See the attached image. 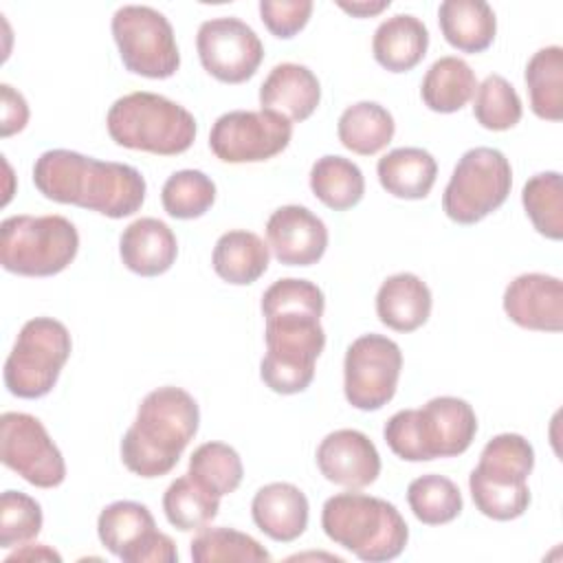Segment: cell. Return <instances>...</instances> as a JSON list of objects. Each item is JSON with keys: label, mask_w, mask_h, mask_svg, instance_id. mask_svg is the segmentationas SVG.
I'll list each match as a JSON object with an SVG mask.
<instances>
[{"label": "cell", "mask_w": 563, "mask_h": 563, "mask_svg": "<svg viewBox=\"0 0 563 563\" xmlns=\"http://www.w3.org/2000/svg\"><path fill=\"white\" fill-rule=\"evenodd\" d=\"M323 290L299 277L273 282L262 295L266 354L260 378L275 394H299L314 378V363L325 347L321 314Z\"/></svg>", "instance_id": "cell-1"}, {"label": "cell", "mask_w": 563, "mask_h": 563, "mask_svg": "<svg viewBox=\"0 0 563 563\" xmlns=\"http://www.w3.org/2000/svg\"><path fill=\"white\" fill-rule=\"evenodd\" d=\"M33 183L53 202L90 209L112 220L136 213L147 191L136 167L73 150L44 152L33 165Z\"/></svg>", "instance_id": "cell-2"}, {"label": "cell", "mask_w": 563, "mask_h": 563, "mask_svg": "<svg viewBox=\"0 0 563 563\" xmlns=\"http://www.w3.org/2000/svg\"><path fill=\"white\" fill-rule=\"evenodd\" d=\"M200 427V409L194 396L165 385L150 391L134 422L121 438V460L128 471L152 479L167 475L180 460Z\"/></svg>", "instance_id": "cell-3"}, {"label": "cell", "mask_w": 563, "mask_h": 563, "mask_svg": "<svg viewBox=\"0 0 563 563\" xmlns=\"http://www.w3.org/2000/svg\"><path fill=\"white\" fill-rule=\"evenodd\" d=\"M475 433L477 416L457 396H435L420 409H400L383 429L387 446L405 462L462 455L473 444Z\"/></svg>", "instance_id": "cell-4"}, {"label": "cell", "mask_w": 563, "mask_h": 563, "mask_svg": "<svg viewBox=\"0 0 563 563\" xmlns=\"http://www.w3.org/2000/svg\"><path fill=\"white\" fill-rule=\"evenodd\" d=\"M321 528L330 541L367 563L400 556L409 541V526L394 504L356 490L325 499Z\"/></svg>", "instance_id": "cell-5"}, {"label": "cell", "mask_w": 563, "mask_h": 563, "mask_svg": "<svg viewBox=\"0 0 563 563\" xmlns=\"http://www.w3.org/2000/svg\"><path fill=\"white\" fill-rule=\"evenodd\" d=\"M106 128L117 145L158 156L187 152L198 132L187 108L147 90L119 97L108 110Z\"/></svg>", "instance_id": "cell-6"}, {"label": "cell", "mask_w": 563, "mask_h": 563, "mask_svg": "<svg viewBox=\"0 0 563 563\" xmlns=\"http://www.w3.org/2000/svg\"><path fill=\"white\" fill-rule=\"evenodd\" d=\"M534 468V449L519 433H499L479 453L468 475L475 508L495 521L521 517L530 506L528 477Z\"/></svg>", "instance_id": "cell-7"}, {"label": "cell", "mask_w": 563, "mask_h": 563, "mask_svg": "<svg viewBox=\"0 0 563 563\" xmlns=\"http://www.w3.org/2000/svg\"><path fill=\"white\" fill-rule=\"evenodd\" d=\"M79 251L75 224L57 213L11 216L0 224V264L24 277H51L70 266Z\"/></svg>", "instance_id": "cell-8"}, {"label": "cell", "mask_w": 563, "mask_h": 563, "mask_svg": "<svg viewBox=\"0 0 563 563\" xmlns=\"http://www.w3.org/2000/svg\"><path fill=\"white\" fill-rule=\"evenodd\" d=\"M73 350L68 328L53 317L29 319L4 361V385L18 398H42L59 378Z\"/></svg>", "instance_id": "cell-9"}, {"label": "cell", "mask_w": 563, "mask_h": 563, "mask_svg": "<svg viewBox=\"0 0 563 563\" xmlns=\"http://www.w3.org/2000/svg\"><path fill=\"white\" fill-rule=\"evenodd\" d=\"M512 187V167L495 147L462 154L442 194V209L457 224H475L497 211Z\"/></svg>", "instance_id": "cell-10"}, {"label": "cell", "mask_w": 563, "mask_h": 563, "mask_svg": "<svg viewBox=\"0 0 563 563\" xmlns=\"http://www.w3.org/2000/svg\"><path fill=\"white\" fill-rule=\"evenodd\" d=\"M112 37L125 70L167 79L180 66V53L169 20L145 4H123L112 15Z\"/></svg>", "instance_id": "cell-11"}, {"label": "cell", "mask_w": 563, "mask_h": 563, "mask_svg": "<svg viewBox=\"0 0 563 563\" xmlns=\"http://www.w3.org/2000/svg\"><path fill=\"white\" fill-rule=\"evenodd\" d=\"M402 352L389 336L369 332L354 339L343 361L345 400L361 411L385 407L398 387Z\"/></svg>", "instance_id": "cell-12"}, {"label": "cell", "mask_w": 563, "mask_h": 563, "mask_svg": "<svg viewBox=\"0 0 563 563\" xmlns=\"http://www.w3.org/2000/svg\"><path fill=\"white\" fill-rule=\"evenodd\" d=\"M292 139V123L268 110H231L216 119L209 147L222 163H262L282 154Z\"/></svg>", "instance_id": "cell-13"}, {"label": "cell", "mask_w": 563, "mask_h": 563, "mask_svg": "<svg viewBox=\"0 0 563 563\" xmlns=\"http://www.w3.org/2000/svg\"><path fill=\"white\" fill-rule=\"evenodd\" d=\"M0 460L24 482L55 488L66 479V462L40 418L4 411L0 418Z\"/></svg>", "instance_id": "cell-14"}, {"label": "cell", "mask_w": 563, "mask_h": 563, "mask_svg": "<svg viewBox=\"0 0 563 563\" xmlns=\"http://www.w3.org/2000/svg\"><path fill=\"white\" fill-rule=\"evenodd\" d=\"M101 545L123 563H174L176 543L156 528L147 506L130 499L108 504L97 519Z\"/></svg>", "instance_id": "cell-15"}, {"label": "cell", "mask_w": 563, "mask_h": 563, "mask_svg": "<svg viewBox=\"0 0 563 563\" xmlns=\"http://www.w3.org/2000/svg\"><path fill=\"white\" fill-rule=\"evenodd\" d=\"M196 51L202 68L222 84L251 79L264 59L260 35L246 22L231 15L205 20L198 26Z\"/></svg>", "instance_id": "cell-16"}, {"label": "cell", "mask_w": 563, "mask_h": 563, "mask_svg": "<svg viewBox=\"0 0 563 563\" xmlns=\"http://www.w3.org/2000/svg\"><path fill=\"white\" fill-rule=\"evenodd\" d=\"M266 240L279 264L312 266L328 249V227L308 207L284 205L271 213Z\"/></svg>", "instance_id": "cell-17"}, {"label": "cell", "mask_w": 563, "mask_h": 563, "mask_svg": "<svg viewBox=\"0 0 563 563\" xmlns=\"http://www.w3.org/2000/svg\"><path fill=\"white\" fill-rule=\"evenodd\" d=\"M317 466L328 482L358 490L380 475V455L363 431L336 429L319 442Z\"/></svg>", "instance_id": "cell-18"}, {"label": "cell", "mask_w": 563, "mask_h": 563, "mask_svg": "<svg viewBox=\"0 0 563 563\" xmlns=\"http://www.w3.org/2000/svg\"><path fill=\"white\" fill-rule=\"evenodd\" d=\"M504 312L512 323L534 332L563 330V284L554 275L523 273L504 290Z\"/></svg>", "instance_id": "cell-19"}, {"label": "cell", "mask_w": 563, "mask_h": 563, "mask_svg": "<svg viewBox=\"0 0 563 563\" xmlns=\"http://www.w3.org/2000/svg\"><path fill=\"white\" fill-rule=\"evenodd\" d=\"M319 101L321 84L317 75L303 64H277L260 86L262 110L275 112L290 123H301L312 117Z\"/></svg>", "instance_id": "cell-20"}, {"label": "cell", "mask_w": 563, "mask_h": 563, "mask_svg": "<svg viewBox=\"0 0 563 563\" xmlns=\"http://www.w3.org/2000/svg\"><path fill=\"white\" fill-rule=\"evenodd\" d=\"M251 517L266 537L279 543H290L308 528L310 504L299 486L290 482H271L255 493Z\"/></svg>", "instance_id": "cell-21"}, {"label": "cell", "mask_w": 563, "mask_h": 563, "mask_svg": "<svg viewBox=\"0 0 563 563\" xmlns=\"http://www.w3.org/2000/svg\"><path fill=\"white\" fill-rule=\"evenodd\" d=\"M119 255L128 271L141 277H156L174 266L178 242L163 220L139 218L123 229L119 238Z\"/></svg>", "instance_id": "cell-22"}, {"label": "cell", "mask_w": 563, "mask_h": 563, "mask_svg": "<svg viewBox=\"0 0 563 563\" xmlns=\"http://www.w3.org/2000/svg\"><path fill=\"white\" fill-rule=\"evenodd\" d=\"M431 290L413 273L387 277L376 292V314L383 325L396 332H413L431 314Z\"/></svg>", "instance_id": "cell-23"}, {"label": "cell", "mask_w": 563, "mask_h": 563, "mask_svg": "<svg viewBox=\"0 0 563 563\" xmlns=\"http://www.w3.org/2000/svg\"><path fill=\"white\" fill-rule=\"evenodd\" d=\"M429 48V29L411 13H396L383 20L372 37L374 59L389 73L416 68Z\"/></svg>", "instance_id": "cell-24"}, {"label": "cell", "mask_w": 563, "mask_h": 563, "mask_svg": "<svg viewBox=\"0 0 563 563\" xmlns=\"http://www.w3.org/2000/svg\"><path fill=\"white\" fill-rule=\"evenodd\" d=\"M438 24L444 40L462 53L486 51L497 33V18L484 0H444L438 7Z\"/></svg>", "instance_id": "cell-25"}, {"label": "cell", "mask_w": 563, "mask_h": 563, "mask_svg": "<svg viewBox=\"0 0 563 563\" xmlns=\"http://www.w3.org/2000/svg\"><path fill=\"white\" fill-rule=\"evenodd\" d=\"M380 187L394 198L422 200L435 185L438 163L422 147H396L376 163Z\"/></svg>", "instance_id": "cell-26"}, {"label": "cell", "mask_w": 563, "mask_h": 563, "mask_svg": "<svg viewBox=\"0 0 563 563\" xmlns=\"http://www.w3.org/2000/svg\"><path fill=\"white\" fill-rule=\"evenodd\" d=\"M271 262L268 244L253 231L233 229L218 238L211 264L220 279L233 286H249L257 282Z\"/></svg>", "instance_id": "cell-27"}, {"label": "cell", "mask_w": 563, "mask_h": 563, "mask_svg": "<svg viewBox=\"0 0 563 563\" xmlns=\"http://www.w3.org/2000/svg\"><path fill=\"white\" fill-rule=\"evenodd\" d=\"M475 90L477 77L473 68L457 55L435 59L420 84L422 103L440 114L462 110L473 99Z\"/></svg>", "instance_id": "cell-28"}, {"label": "cell", "mask_w": 563, "mask_h": 563, "mask_svg": "<svg viewBox=\"0 0 563 563\" xmlns=\"http://www.w3.org/2000/svg\"><path fill=\"white\" fill-rule=\"evenodd\" d=\"M396 132L391 112L376 101H358L347 106L336 123L339 141L358 156H372L385 150Z\"/></svg>", "instance_id": "cell-29"}, {"label": "cell", "mask_w": 563, "mask_h": 563, "mask_svg": "<svg viewBox=\"0 0 563 563\" xmlns=\"http://www.w3.org/2000/svg\"><path fill=\"white\" fill-rule=\"evenodd\" d=\"M310 189L328 209L347 211L361 202L365 194V178L354 161L328 154L312 163Z\"/></svg>", "instance_id": "cell-30"}, {"label": "cell", "mask_w": 563, "mask_h": 563, "mask_svg": "<svg viewBox=\"0 0 563 563\" xmlns=\"http://www.w3.org/2000/svg\"><path fill=\"white\" fill-rule=\"evenodd\" d=\"M526 86L532 112L543 121L563 119V48H539L526 66Z\"/></svg>", "instance_id": "cell-31"}, {"label": "cell", "mask_w": 563, "mask_h": 563, "mask_svg": "<svg viewBox=\"0 0 563 563\" xmlns=\"http://www.w3.org/2000/svg\"><path fill=\"white\" fill-rule=\"evenodd\" d=\"M163 510L167 521L180 532L202 530L218 517L220 497L209 493L187 473L167 486L163 495Z\"/></svg>", "instance_id": "cell-32"}, {"label": "cell", "mask_w": 563, "mask_h": 563, "mask_svg": "<svg viewBox=\"0 0 563 563\" xmlns=\"http://www.w3.org/2000/svg\"><path fill=\"white\" fill-rule=\"evenodd\" d=\"M407 504L413 517L427 526H442L462 512V493L444 475L427 473L407 486Z\"/></svg>", "instance_id": "cell-33"}, {"label": "cell", "mask_w": 563, "mask_h": 563, "mask_svg": "<svg viewBox=\"0 0 563 563\" xmlns=\"http://www.w3.org/2000/svg\"><path fill=\"white\" fill-rule=\"evenodd\" d=\"M521 205L537 233L554 242L563 238V178L559 172L534 174L523 185Z\"/></svg>", "instance_id": "cell-34"}, {"label": "cell", "mask_w": 563, "mask_h": 563, "mask_svg": "<svg viewBox=\"0 0 563 563\" xmlns=\"http://www.w3.org/2000/svg\"><path fill=\"white\" fill-rule=\"evenodd\" d=\"M187 473L216 497H224L242 484L244 466L233 446L224 442H205L191 453Z\"/></svg>", "instance_id": "cell-35"}, {"label": "cell", "mask_w": 563, "mask_h": 563, "mask_svg": "<svg viewBox=\"0 0 563 563\" xmlns=\"http://www.w3.org/2000/svg\"><path fill=\"white\" fill-rule=\"evenodd\" d=\"M161 202L176 220L200 218L216 202V183L200 169L174 172L161 189Z\"/></svg>", "instance_id": "cell-36"}, {"label": "cell", "mask_w": 563, "mask_h": 563, "mask_svg": "<svg viewBox=\"0 0 563 563\" xmlns=\"http://www.w3.org/2000/svg\"><path fill=\"white\" fill-rule=\"evenodd\" d=\"M196 563L216 561H271V552L251 534L233 528H202L189 543Z\"/></svg>", "instance_id": "cell-37"}, {"label": "cell", "mask_w": 563, "mask_h": 563, "mask_svg": "<svg viewBox=\"0 0 563 563\" xmlns=\"http://www.w3.org/2000/svg\"><path fill=\"white\" fill-rule=\"evenodd\" d=\"M475 103H473V114L477 123L486 130L493 132H504L515 128L521 121L523 106L521 97L512 88L508 79L501 75H488L482 84H477L475 90Z\"/></svg>", "instance_id": "cell-38"}, {"label": "cell", "mask_w": 563, "mask_h": 563, "mask_svg": "<svg viewBox=\"0 0 563 563\" xmlns=\"http://www.w3.org/2000/svg\"><path fill=\"white\" fill-rule=\"evenodd\" d=\"M42 506L26 493L4 490L0 497V548L9 550L35 539L42 530Z\"/></svg>", "instance_id": "cell-39"}, {"label": "cell", "mask_w": 563, "mask_h": 563, "mask_svg": "<svg viewBox=\"0 0 563 563\" xmlns=\"http://www.w3.org/2000/svg\"><path fill=\"white\" fill-rule=\"evenodd\" d=\"M310 0H262L260 18L264 26L279 40L295 37L310 20Z\"/></svg>", "instance_id": "cell-40"}, {"label": "cell", "mask_w": 563, "mask_h": 563, "mask_svg": "<svg viewBox=\"0 0 563 563\" xmlns=\"http://www.w3.org/2000/svg\"><path fill=\"white\" fill-rule=\"evenodd\" d=\"M2 90V136L22 132L29 123V106L22 92L13 90L9 84L0 86Z\"/></svg>", "instance_id": "cell-41"}, {"label": "cell", "mask_w": 563, "mask_h": 563, "mask_svg": "<svg viewBox=\"0 0 563 563\" xmlns=\"http://www.w3.org/2000/svg\"><path fill=\"white\" fill-rule=\"evenodd\" d=\"M62 561V554L44 543H29L7 556V561Z\"/></svg>", "instance_id": "cell-42"}, {"label": "cell", "mask_w": 563, "mask_h": 563, "mask_svg": "<svg viewBox=\"0 0 563 563\" xmlns=\"http://www.w3.org/2000/svg\"><path fill=\"white\" fill-rule=\"evenodd\" d=\"M339 9H343L345 13L354 15V18H372V15H378L380 11L389 9V0H378V2H336Z\"/></svg>", "instance_id": "cell-43"}]
</instances>
